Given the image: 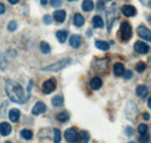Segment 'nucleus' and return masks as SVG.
<instances>
[{
  "mask_svg": "<svg viewBox=\"0 0 151 143\" xmlns=\"http://www.w3.org/2000/svg\"><path fill=\"white\" fill-rule=\"evenodd\" d=\"M21 136L24 139V140H30L32 137H33V131L32 130H29V129H22L21 130Z\"/></svg>",
  "mask_w": 151,
  "mask_h": 143,
  "instance_id": "obj_26",
  "label": "nucleus"
},
{
  "mask_svg": "<svg viewBox=\"0 0 151 143\" xmlns=\"http://www.w3.org/2000/svg\"><path fill=\"white\" fill-rule=\"evenodd\" d=\"M90 86H91V89H93V90H99L102 86V80H101L99 77H94V78L91 79Z\"/></svg>",
  "mask_w": 151,
  "mask_h": 143,
  "instance_id": "obj_17",
  "label": "nucleus"
},
{
  "mask_svg": "<svg viewBox=\"0 0 151 143\" xmlns=\"http://www.w3.org/2000/svg\"><path fill=\"white\" fill-rule=\"evenodd\" d=\"M124 73H126V74H124V78H126V79H130V78L132 77V71H126Z\"/></svg>",
  "mask_w": 151,
  "mask_h": 143,
  "instance_id": "obj_36",
  "label": "nucleus"
},
{
  "mask_svg": "<svg viewBox=\"0 0 151 143\" xmlns=\"http://www.w3.org/2000/svg\"><path fill=\"white\" fill-rule=\"evenodd\" d=\"M44 23L45 25H50L51 23V17L50 15H45L44 17Z\"/></svg>",
  "mask_w": 151,
  "mask_h": 143,
  "instance_id": "obj_35",
  "label": "nucleus"
},
{
  "mask_svg": "<svg viewBox=\"0 0 151 143\" xmlns=\"http://www.w3.org/2000/svg\"><path fill=\"white\" fill-rule=\"evenodd\" d=\"M95 47L100 50H104V51H107L109 49V43L106 42V41H95Z\"/></svg>",
  "mask_w": 151,
  "mask_h": 143,
  "instance_id": "obj_21",
  "label": "nucleus"
},
{
  "mask_svg": "<svg viewBox=\"0 0 151 143\" xmlns=\"http://www.w3.org/2000/svg\"><path fill=\"white\" fill-rule=\"evenodd\" d=\"M137 34H138L139 37H142L143 40H147V41L151 42V32L147 27L139 26V27L137 28Z\"/></svg>",
  "mask_w": 151,
  "mask_h": 143,
  "instance_id": "obj_7",
  "label": "nucleus"
},
{
  "mask_svg": "<svg viewBox=\"0 0 151 143\" xmlns=\"http://www.w3.org/2000/svg\"><path fill=\"white\" fill-rule=\"evenodd\" d=\"M6 92H7L8 98L14 103L23 104L26 101L24 90L18 82L7 80V83H6Z\"/></svg>",
  "mask_w": 151,
  "mask_h": 143,
  "instance_id": "obj_1",
  "label": "nucleus"
},
{
  "mask_svg": "<svg viewBox=\"0 0 151 143\" xmlns=\"http://www.w3.org/2000/svg\"><path fill=\"white\" fill-rule=\"evenodd\" d=\"M8 116H9V120H11L12 122H18L20 119V110L18 109V108H13V109H11Z\"/></svg>",
  "mask_w": 151,
  "mask_h": 143,
  "instance_id": "obj_15",
  "label": "nucleus"
},
{
  "mask_svg": "<svg viewBox=\"0 0 151 143\" xmlns=\"http://www.w3.org/2000/svg\"><path fill=\"white\" fill-rule=\"evenodd\" d=\"M70 119V113L68 110H63L59 114H57V120L60 122H66Z\"/></svg>",
  "mask_w": 151,
  "mask_h": 143,
  "instance_id": "obj_22",
  "label": "nucleus"
},
{
  "mask_svg": "<svg viewBox=\"0 0 151 143\" xmlns=\"http://www.w3.org/2000/svg\"><path fill=\"white\" fill-rule=\"evenodd\" d=\"M92 23H93V27H94V28H104V26H105L104 20H102L101 17H99V15L93 17V19H92Z\"/></svg>",
  "mask_w": 151,
  "mask_h": 143,
  "instance_id": "obj_19",
  "label": "nucleus"
},
{
  "mask_svg": "<svg viewBox=\"0 0 151 143\" xmlns=\"http://www.w3.org/2000/svg\"><path fill=\"white\" fill-rule=\"evenodd\" d=\"M98 8H99V9H104V8H105V5H104V2H102L101 0L98 1Z\"/></svg>",
  "mask_w": 151,
  "mask_h": 143,
  "instance_id": "obj_39",
  "label": "nucleus"
},
{
  "mask_svg": "<svg viewBox=\"0 0 151 143\" xmlns=\"http://www.w3.org/2000/svg\"><path fill=\"white\" fill-rule=\"evenodd\" d=\"M147 69V64L144 62H139L136 64V71L137 72H143Z\"/></svg>",
  "mask_w": 151,
  "mask_h": 143,
  "instance_id": "obj_30",
  "label": "nucleus"
},
{
  "mask_svg": "<svg viewBox=\"0 0 151 143\" xmlns=\"http://www.w3.org/2000/svg\"><path fill=\"white\" fill-rule=\"evenodd\" d=\"M134 49L135 51H137L138 54H148L149 53V47L145 42H142V41H137L135 44H134Z\"/></svg>",
  "mask_w": 151,
  "mask_h": 143,
  "instance_id": "obj_6",
  "label": "nucleus"
},
{
  "mask_svg": "<svg viewBox=\"0 0 151 143\" xmlns=\"http://www.w3.org/2000/svg\"><path fill=\"white\" fill-rule=\"evenodd\" d=\"M6 143H11V142H9V141H7V142H6Z\"/></svg>",
  "mask_w": 151,
  "mask_h": 143,
  "instance_id": "obj_46",
  "label": "nucleus"
},
{
  "mask_svg": "<svg viewBox=\"0 0 151 143\" xmlns=\"http://www.w3.org/2000/svg\"><path fill=\"white\" fill-rule=\"evenodd\" d=\"M50 4H51V6L52 7H60V5H62V0H50Z\"/></svg>",
  "mask_w": 151,
  "mask_h": 143,
  "instance_id": "obj_33",
  "label": "nucleus"
},
{
  "mask_svg": "<svg viewBox=\"0 0 151 143\" xmlns=\"http://www.w3.org/2000/svg\"><path fill=\"white\" fill-rule=\"evenodd\" d=\"M12 133V127L8 122H1L0 124V134L2 136H8Z\"/></svg>",
  "mask_w": 151,
  "mask_h": 143,
  "instance_id": "obj_11",
  "label": "nucleus"
},
{
  "mask_svg": "<svg viewBox=\"0 0 151 143\" xmlns=\"http://www.w3.org/2000/svg\"><path fill=\"white\" fill-rule=\"evenodd\" d=\"M121 12L123 13V15H126V17H128V18L135 17L136 13H137L136 8H135L134 6H132V5H124V6H122V7H121Z\"/></svg>",
  "mask_w": 151,
  "mask_h": 143,
  "instance_id": "obj_8",
  "label": "nucleus"
},
{
  "mask_svg": "<svg viewBox=\"0 0 151 143\" xmlns=\"http://www.w3.org/2000/svg\"><path fill=\"white\" fill-rule=\"evenodd\" d=\"M45 110H47V106H45V104H44V103H42V101H38V103L35 104V106L33 107L32 113H33L34 115H40V114L44 113Z\"/></svg>",
  "mask_w": 151,
  "mask_h": 143,
  "instance_id": "obj_9",
  "label": "nucleus"
},
{
  "mask_svg": "<svg viewBox=\"0 0 151 143\" xmlns=\"http://www.w3.org/2000/svg\"><path fill=\"white\" fill-rule=\"evenodd\" d=\"M54 142L55 143H60V140H62V134H60V130L59 129H54Z\"/></svg>",
  "mask_w": 151,
  "mask_h": 143,
  "instance_id": "obj_29",
  "label": "nucleus"
},
{
  "mask_svg": "<svg viewBox=\"0 0 151 143\" xmlns=\"http://www.w3.org/2000/svg\"><path fill=\"white\" fill-rule=\"evenodd\" d=\"M144 6H149L150 7L151 6V0H139Z\"/></svg>",
  "mask_w": 151,
  "mask_h": 143,
  "instance_id": "obj_37",
  "label": "nucleus"
},
{
  "mask_svg": "<svg viewBox=\"0 0 151 143\" xmlns=\"http://www.w3.org/2000/svg\"><path fill=\"white\" fill-rule=\"evenodd\" d=\"M139 143H149V135H148V134L141 135V137H139Z\"/></svg>",
  "mask_w": 151,
  "mask_h": 143,
  "instance_id": "obj_34",
  "label": "nucleus"
},
{
  "mask_svg": "<svg viewBox=\"0 0 151 143\" xmlns=\"http://www.w3.org/2000/svg\"><path fill=\"white\" fill-rule=\"evenodd\" d=\"M137 130H138L139 135H145V134H148L149 127L147 125H144V124H141V125H138V127H137Z\"/></svg>",
  "mask_w": 151,
  "mask_h": 143,
  "instance_id": "obj_27",
  "label": "nucleus"
},
{
  "mask_svg": "<svg viewBox=\"0 0 151 143\" xmlns=\"http://www.w3.org/2000/svg\"><path fill=\"white\" fill-rule=\"evenodd\" d=\"M129 143H135V142H129Z\"/></svg>",
  "mask_w": 151,
  "mask_h": 143,
  "instance_id": "obj_48",
  "label": "nucleus"
},
{
  "mask_svg": "<svg viewBox=\"0 0 151 143\" xmlns=\"http://www.w3.org/2000/svg\"><path fill=\"white\" fill-rule=\"evenodd\" d=\"M77 135H78V131L76 128H69L64 133V137L69 143H75L77 141Z\"/></svg>",
  "mask_w": 151,
  "mask_h": 143,
  "instance_id": "obj_5",
  "label": "nucleus"
},
{
  "mask_svg": "<svg viewBox=\"0 0 151 143\" xmlns=\"http://www.w3.org/2000/svg\"><path fill=\"white\" fill-rule=\"evenodd\" d=\"M68 1H75V0H68Z\"/></svg>",
  "mask_w": 151,
  "mask_h": 143,
  "instance_id": "obj_45",
  "label": "nucleus"
},
{
  "mask_svg": "<svg viewBox=\"0 0 151 143\" xmlns=\"http://www.w3.org/2000/svg\"><path fill=\"white\" fill-rule=\"evenodd\" d=\"M63 103H64V99H63L62 95H55V97L51 99V104H52V106H55V107L62 106Z\"/></svg>",
  "mask_w": 151,
  "mask_h": 143,
  "instance_id": "obj_25",
  "label": "nucleus"
},
{
  "mask_svg": "<svg viewBox=\"0 0 151 143\" xmlns=\"http://www.w3.org/2000/svg\"><path fill=\"white\" fill-rule=\"evenodd\" d=\"M148 106L151 108V98H149V100H148Z\"/></svg>",
  "mask_w": 151,
  "mask_h": 143,
  "instance_id": "obj_44",
  "label": "nucleus"
},
{
  "mask_svg": "<svg viewBox=\"0 0 151 143\" xmlns=\"http://www.w3.org/2000/svg\"><path fill=\"white\" fill-rule=\"evenodd\" d=\"M126 134H127V135H129V136H132V127H127V128H126Z\"/></svg>",
  "mask_w": 151,
  "mask_h": 143,
  "instance_id": "obj_38",
  "label": "nucleus"
},
{
  "mask_svg": "<svg viewBox=\"0 0 151 143\" xmlns=\"http://www.w3.org/2000/svg\"><path fill=\"white\" fill-rule=\"evenodd\" d=\"M80 44H81V36L80 35L75 34L70 37V46L72 48H79Z\"/></svg>",
  "mask_w": 151,
  "mask_h": 143,
  "instance_id": "obj_14",
  "label": "nucleus"
},
{
  "mask_svg": "<svg viewBox=\"0 0 151 143\" xmlns=\"http://www.w3.org/2000/svg\"><path fill=\"white\" fill-rule=\"evenodd\" d=\"M88 140H90V135H88V133L86 131V130H81V131H79L78 133V135H77V143H87L88 142Z\"/></svg>",
  "mask_w": 151,
  "mask_h": 143,
  "instance_id": "obj_12",
  "label": "nucleus"
},
{
  "mask_svg": "<svg viewBox=\"0 0 151 143\" xmlns=\"http://www.w3.org/2000/svg\"><path fill=\"white\" fill-rule=\"evenodd\" d=\"M55 90H56V80H55L54 78L48 79V80H45V82L42 84V91H43V93H45V94H49V93L54 92Z\"/></svg>",
  "mask_w": 151,
  "mask_h": 143,
  "instance_id": "obj_4",
  "label": "nucleus"
},
{
  "mask_svg": "<svg viewBox=\"0 0 151 143\" xmlns=\"http://www.w3.org/2000/svg\"><path fill=\"white\" fill-rule=\"evenodd\" d=\"M120 36L122 41H129L132 36V29L129 22H122L120 27Z\"/></svg>",
  "mask_w": 151,
  "mask_h": 143,
  "instance_id": "obj_2",
  "label": "nucleus"
},
{
  "mask_svg": "<svg viewBox=\"0 0 151 143\" xmlns=\"http://www.w3.org/2000/svg\"><path fill=\"white\" fill-rule=\"evenodd\" d=\"M8 2H9V4H12V5H15V4H18V2H19V0H8Z\"/></svg>",
  "mask_w": 151,
  "mask_h": 143,
  "instance_id": "obj_42",
  "label": "nucleus"
},
{
  "mask_svg": "<svg viewBox=\"0 0 151 143\" xmlns=\"http://www.w3.org/2000/svg\"><path fill=\"white\" fill-rule=\"evenodd\" d=\"M147 93H148V87H147V86H144V85H139V86L136 87V94H137L138 97L144 98V97L147 95Z\"/></svg>",
  "mask_w": 151,
  "mask_h": 143,
  "instance_id": "obj_23",
  "label": "nucleus"
},
{
  "mask_svg": "<svg viewBox=\"0 0 151 143\" xmlns=\"http://www.w3.org/2000/svg\"><path fill=\"white\" fill-rule=\"evenodd\" d=\"M143 119H144V120H149V119H150L149 113H144V114H143Z\"/></svg>",
  "mask_w": 151,
  "mask_h": 143,
  "instance_id": "obj_41",
  "label": "nucleus"
},
{
  "mask_svg": "<svg viewBox=\"0 0 151 143\" xmlns=\"http://www.w3.org/2000/svg\"><path fill=\"white\" fill-rule=\"evenodd\" d=\"M70 63H71V59H70V58H65V59H62V61L57 62L55 64H51V65H49V66L43 68L42 70H43V71H59V70H62L63 68H65L66 65H69Z\"/></svg>",
  "mask_w": 151,
  "mask_h": 143,
  "instance_id": "obj_3",
  "label": "nucleus"
},
{
  "mask_svg": "<svg viewBox=\"0 0 151 143\" xmlns=\"http://www.w3.org/2000/svg\"><path fill=\"white\" fill-rule=\"evenodd\" d=\"M106 1H111V0H106Z\"/></svg>",
  "mask_w": 151,
  "mask_h": 143,
  "instance_id": "obj_47",
  "label": "nucleus"
},
{
  "mask_svg": "<svg viewBox=\"0 0 151 143\" xmlns=\"http://www.w3.org/2000/svg\"><path fill=\"white\" fill-rule=\"evenodd\" d=\"M81 8L85 12H91L94 8V2L92 0H84L83 1V5H81Z\"/></svg>",
  "mask_w": 151,
  "mask_h": 143,
  "instance_id": "obj_18",
  "label": "nucleus"
},
{
  "mask_svg": "<svg viewBox=\"0 0 151 143\" xmlns=\"http://www.w3.org/2000/svg\"><path fill=\"white\" fill-rule=\"evenodd\" d=\"M7 28H8L9 32H14V30H17V28H18V23H17L15 21H11V22L8 23V26H7Z\"/></svg>",
  "mask_w": 151,
  "mask_h": 143,
  "instance_id": "obj_31",
  "label": "nucleus"
},
{
  "mask_svg": "<svg viewBox=\"0 0 151 143\" xmlns=\"http://www.w3.org/2000/svg\"><path fill=\"white\" fill-rule=\"evenodd\" d=\"M73 23H75L76 27H81L85 23V19H84V17L81 14L76 13L75 17H73Z\"/></svg>",
  "mask_w": 151,
  "mask_h": 143,
  "instance_id": "obj_20",
  "label": "nucleus"
},
{
  "mask_svg": "<svg viewBox=\"0 0 151 143\" xmlns=\"http://www.w3.org/2000/svg\"><path fill=\"white\" fill-rule=\"evenodd\" d=\"M5 11H6L5 5H4V4H0V14H4V13H5Z\"/></svg>",
  "mask_w": 151,
  "mask_h": 143,
  "instance_id": "obj_40",
  "label": "nucleus"
},
{
  "mask_svg": "<svg viewBox=\"0 0 151 143\" xmlns=\"http://www.w3.org/2000/svg\"><path fill=\"white\" fill-rule=\"evenodd\" d=\"M40 48H41V51H42L43 54H49L50 50H51L49 43H47V42H42L41 46H40Z\"/></svg>",
  "mask_w": 151,
  "mask_h": 143,
  "instance_id": "obj_28",
  "label": "nucleus"
},
{
  "mask_svg": "<svg viewBox=\"0 0 151 143\" xmlns=\"http://www.w3.org/2000/svg\"><path fill=\"white\" fill-rule=\"evenodd\" d=\"M47 2H48V0H41V4H42V5H45Z\"/></svg>",
  "mask_w": 151,
  "mask_h": 143,
  "instance_id": "obj_43",
  "label": "nucleus"
},
{
  "mask_svg": "<svg viewBox=\"0 0 151 143\" xmlns=\"http://www.w3.org/2000/svg\"><path fill=\"white\" fill-rule=\"evenodd\" d=\"M68 32L66 30H58L56 33V37L57 40L60 42V43H64L66 41V37H68Z\"/></svg>",
  "mask_w": 151,
  "mask_h": 143,
  "instance_id": "obj_24",
  "label": "nucleus"
},
{
  "mask_svg": "<svg viewBox=\"0 0 151 143\" xmlns=\"http://www.w3.org/2000/svg\"><path fill=\"white\" fill-rule=\"evenodd\" d=\"M94 64H99V66H93L98 72H105L102 66L108 71V65H107L108 64V59H95Z\"/></svg>",
  "mask_w": 151,
  "mask_h": 143,
  "instance_id": "obj_10",
  "label": "nucleus"
},
{
  "mask_svg": "<svg viewBox=\"0 0 151 143\" xmlns=\"http://www.w3.org/2000/svg\"><path fill=\"white\" fill-rule=\"evenodd\" d=\"M6 66H7V61L2 55H0V70H4Z\"/></svg>",
  "mask_w": 151,
  "mask_h": 143,
  "instance_id": "obj_32",
  "label": "nucleus"
},
{
  "mask_svg": "<svg viewBox=\"0 0 151 143\" xmlns=\"http://www.w3.org/2000/svg\"><path fill=\"white\" fill-rule=\"evenodd\" d=\"M113 71H114V74L117 76V77L124 74V65L122 63H115L114 64Z\"/></svg>",
  "mask_w": 151,
  "mask_h": 143,
  "instance_id": "obj_16",
  "label": "nucleus"
},
{
  "mask_svg": "<svg viewBox=\"0 0 151 143\" xmlns=\"http://www.w3.org/2000/svg\"><path fill=\"white\" fill-rule=\"evenodd\" d=\"M65 18H66V12L63 11V9H58V11H56V12L54 13V19H55V21L59 22V23L64 22V21H65Z\"/></svg>",
  "mask_w": 151,
  "mask_h": 143,
  "instance_id": "obj_13",
  "label": "nucleus"
}]
</instances>
